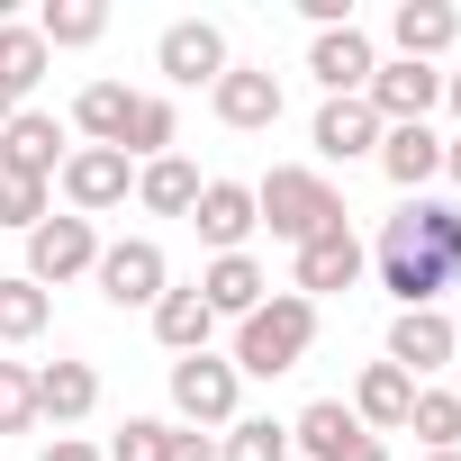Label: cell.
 Returning a JSON list of instances; mask_svg holds the SVG:
<instances>
[{
	"mask_svg": "<svg viewBox=\"0 0 461 461\" xmlns=\"http://www.w3.org/2000/svg\"><path fill=\"white\" fill-rule=\"evenodd\" d=\"M389 37H398L407 64H434V55L461 37V10H452V0H407V10L389 19Z\"/></svg>",
	"mask_w": 461,
	"mask_h": 461,
	"instance_id": "cell-19",
	"label": "cell"
},
{
	"mask_svg": "<svg viewBox=\"0 0 461 461\" xmlns=\"http://www.w3.org/2000/svg\"><path fill=\"white\" fill-rule=\"evenodd\" d=\"M0 226H28V236H37V226H46V181H10V172H0Z\"/></svg>",
	"mask_w": 461,
	"mask_h": 461,
	"instance_id": "cell-33",
	"label": "cell"
},
{
	"mask_svg": "<svg viewBox=\"0 0 461 461\" xmlns=\"http://www.w3.org/2000/svg\"><path fill=\"white\" fill-rule=\"evenodd\" d=\"M10 118H19V100H10V91H0V127H10Z\"/></svg>",
	"mask_w": 461,
	"mask_h": 461,
	"instance_id": "cell-40",
	"label": "cell"
},
{
	"mask_svg": "<svg viewBox=\"0 0 461 461\" xmlns=\"http://www.w3.org/2000/svg\"><path fill=\"white\" fill-rule=\"evenodd\" d=\"M100 28H109V10H100V0H46V19H37L46 55H55V46H91Z\"/></svg>",
	"mask_w": 461,
	"mask_h": 461,
	"instance_id": "cell-28",
	"label": "cell"
},
{
	"mask_svg": "<svg viewBox=\"0 0 461 461\" xmlns=\"http://www.w3.org/2000/svg\"><path fill=\"white\" fill-rule=\"evenodd\" d=\"M452 344H461V317H452Z\"/></svg>",
	"mask_w": 461,
	"mask_h": 461,
	"instance_id": "cell-42",
	"label": "cell"
},
{
	"mask_svg": "<svg viewBox=\"0 0 461 461\" xmlns=\"http://www.w3.org/2000/svg\"><path fill=\"white\" fill-rule=\"evenodd\" d=\"M55 163H64V127L46 109H19L10 127H0V172H10V181H46Z\"/></svg>",
	"mask_w": 461,
	"mask_h": 461,
	"instance_id": "cell-10",
	"label": "cell"
},
{
	"mask_svg": "<svg viewBox=\"0 0 461 461\" xmlns=\"http://www.w3.org/2000/svg\"><path fill=\"white\" fill-rule=\"evenodd\" d=\"M407 425H416V443H434V452H452V443H461V398H443V389H416V407H407Z\"/></svg>",
	"mask_w": 461,
	"mask_h": 461,
	"instance_id": "cell-30",
	"label": "cell"
},
{
	"mask_svg": "<svg viewBox=\"0 0 461 461\" xmlns=\"http://www.w3.org/2000/svg\"><path fill=\"white\" fill-rule=\"evenodd\" d=\"M407 407H416V380H407L398 362H371V371H362V389H353L362 434H398V425H407Z\"/></svg>",
	"mask_w": 461,
	"mask_h": 461,
	"instance_id": "cell-16",
	"label": "cell"
},
{
	"mask_svg": "<svg viewBox=\"0 0 461 461\" xmlns=\"http://www.w3.org/2000/svg\"><path fill=\"white\" fill-rule=\"evenodd\" d=\"M308 73H317L335 100H362V91H371V73H380V55H371V37H362V28H326V37L308 46Z\"/></svg>",
	"mask_w": 461,
	"mask_h": 461,
	"instance_id": "cell-9",
	"label": "cell"
},
{
	"mask_svg": "<svg viewBox=\"0 0 461 461\" xmlns=\"http://www.w3.org/2000/svg\"><path fill=\"white\" fill-rule=\"evenodd\" d=\"M254 217L272 226L281 245H308V236H326V226H344V199H335V181H326V172L281 163V172L254 190Z\"/></svg>",
	"mask_w": 461,
	"mask_h": 461,
	"instance_id": "cell-3",
	"label": "cell"
},
{
	"mask_svg": "<svg viewBox=\"0 0 461 461\" xmlns=\"http://www.w3.org/2000/svg\"><path fill=\"white\" fill-rule=\"evenodd\" d=\"M127 154L118 145H82V154H64V199H73V217H100V208H118L127 199Z\"/></svg>",
	"mask_w": 461,
	"mask_h": 461,
	"instance_id": "cell-8",
	"label": "cell"
},
{
	"mask_svg": "<svg viewBox=\"0 0 461 461\" xmlns=\"http://www.w3.org/2000/svg\"><path fill=\"white\" fill-rule=\"evenodd\" d=\"M91 407H100V371H91V362H46V371H37V416L82 425Z\"/></svg>",
	"mask_w": 461,
	"mask_h": 461,
	"instance_id": "cell-21",
	"label": "cell"
},
{
	"mask_svg": "<svg viewBox=\"0 0 461 461\" xmlns=\"http://www.w3.org/2000/svg\"><path fill=\"white\" fill-rule=\"evenodd\" d=\"M163 461H217V443H208L199 425H172V434H163Z\"/></svg>",
	"mask_w": 461,
	"mask_h": 461,
	"instance_id": "cell-35",
	"label": "cell"
},
{
	"mask_svg": "<svg viewBox=\"0 0 461 461\" xmlns=\"http://www.w3.org/2000/svg\"><path fill=\"white\" fill-rule=\"evenodd\" d=\"M461 344H452V317H434V308H398V326H389V362L416 380V371H443Z\"/></svg>",
	"mask_w": 461,
	"mask_h": 461,
	"instance_id": "cell-14",
	"label": "cell"
},
{
	"mask_svg": "<svg viewBox=\"0 0 461 461\" xmlns=\"http://www.w3.org/2000/svg\"><path fill=\"white\" fill-rule=\"evenodd\" d=\"M199 190H208V181H199L181 154H163V163H145V172H136V199H145L154 217H190V208H199Z\"/></svg>",
	"mask_w": 461,
	"mask_h": 461,
	"instance_id": "cell-23",
	"label": "cell"
},
{
	"mask_svg": "<svg viewBox=\"0 0 461 461\" xmlns=\"http://www.w3.org/2000/svg\"><path fill=\"white\" fill-rule=\"evenodd\" d=\"M190 226H199L217 254H245V236H254L263 217H254V190H245V181H208L199 208H190Z\"/></svg>",
	"mask_w": 461,
	"mask_h": 461,
	"instance_id": "cell-13",
	"label": "cell"
},
{
	"mask_svg": "<svg viewBox=\"0 0 461 461\" xmlns=\"http://www.w3.org/2000/svg\"><path fill=\"white\" fill-rule=\"evenodd\" d=\"M28 425H37V371L0 362V434H28Z\"/></svg>",
	"mask_w": 461,
	"mask_h": 461,
	"instance_id": "cell-32",
	"label": "cell"
},
{
	"mask_svg": "<svg viewBox=\"0 0 461 461\" xmlns=\"http://www.w3.org/2000/svg\"><path fill=\"white\" fill-rule=\"evenodd\" d=\"M154 64H163L172 82H217V73H226V28H208V19H172L163 46H154Z\"/></svg>",
	"mask_w": 461,
	"mask_h": 461,
	"instance_id": "cell-11",
	"label": "cell"
},
{
	"mask_svg": "<svg viewBox=\"0 0 461 461\" xmlns=\"http://www.w3.org/2000/svg\"><path fill=\"white\" fill-rule=\"evenodd\" d=\"M37 461H109V452H91V443H73V434H55V443H46Z\"/></svg>",
	"mask_w": 461,
	"mask_h": 461,
	"instance_id": "cell-36",
	"label": "cell"
},
{
	"mask_svg": "<svg viewBox=\"0 0 461 461\" xmlns=\"http://www.w3.org/2000/svg\"><path fill=\"white\" fill-rule=\"evenodd\" d=\"M443 100H452V109H461V73H443Z\"/></svg>",
	"mask_w": 461,
	"mask_h": 461,
	"instance_id": "cell-39",
	"label": "cell"
},
{
	"mask_svg": "<svg viewBox=\"0 0 461 461\" xmlns=\"http://www.w3.org/2000/svg\"><path fill=\"white\" fill-rule=\"evenodd\" d=\"M46 317H55V299L19 272V281H0V344H28V335H46Z\"/></svg>",
	"mask_w": 461,
	"mask_h": 461,
	"instance_id": "cell-26",
	"label": "cell"
},
{
	"mask_svg": "<svg viewBox=\"0 0 461 461\" xmlns=\"http://www.w3.org/2000/svg\"><path fill=\"white\" fill-rule=\"evenodd\" d=\"M208 326H217V317H208L199 290H163V299H154V335H163L172 353H208Z\"/></svg>",
	"mask_w": 461,
	"mask_h": 461,
	"instance_id": "cell-24",
	"label": "cell"
},
{
	"mask_svg": "<svg viewBox=\"0 0 461 461\" xmlns=\"http://www.w3.org/2000/svg\"><path fill=\"white\" fill-rule=\"evenodd\" d=\"M443 172H452V181H461V136H452V145H443Z\"/></svg>",
	"mask_w": 461,
	"mask_h": 461,
	"instance_id": "cell-37",
	"label": "cell"
},
{
	"mask_svg": "<svg viewBox=\"0 0 461 461\" xmlns=\"http://www.w3.org/2000/svg\"><path fill=\"white\" fill-rule=\"evenodd\" d=\"M163 434H172V425L127 416V425H118V443H109V461H163Z\"/></svg>",
	"mask_w": 461,
	"mask_h": 461,
	"instance_id": "cell-34",
	"label": "cell"
},
{
	"mask_svg": "<svg viewBox=\"0 0 461 461\" xmlns=\"http://www.w3.org/2000/svg\"><path fill=\"white\" fill-rule=\"evenodd\" d=\"M353 461H389V452H380V434H371V443H362V452H353Z\"/></svg>",
	"mask_w": 461,
	"mask_h": 461,
	"instance_id": "cell-38",
	"label": "cell"
},
{
	"mask_svg": "<svg viewBox=\"0 0 461 461\" xmlns=\"http://www.w3.org/2000/svg\"><path fill=\"white\" fill-rule=\"evenodd\" d=\"M217 118L245 127V136L281 127V82H272V73H217Z\"/></svg>",
	"mask_w": 461,
	"mask_h": 461,
	"instance_id": "cell-18",
	"label": "cell"
},
{
	"mask_svg": "<svg viewBox=\"0 0 461 461\" xmlns=\"http://www.w3.org/2000/svg\"><path fill=\"white\" fill-rule=\"evenodd\" d=\"M37 73H46V37H37V28H0V91L19 100Z\"/></svg>",
	"mask_w": 461,
	"mask_h": 461,
	"instance_id": "cell-29",
	"label": "cell"
},
{
	"mask_svg": "<svg viewBox=\"0 0 461 461\" xmlns=\"http://www.w3.org/2000/svg\"><path fill=\"white\" fill-rule=\"evenodd\" d=\"M290 443H299L308 461H353L371 434H362V416H353L344 398H308V407H299V425H290Z\"/></svg>",
	"mask_w": 461,
	"mask_h": 461,
	"instance_id": "cell-12",
	"label": "cell"
},
{
	"mask_svg": "<svg viewBox=\"0 0 461 461\" xmlns=\"http://www.w3.org/2000/svg\"><path fill=\"white\" fill-rule=\"evenodd\" d=\"M217 461H290V425H272V416H245L236 434H226V452Z\"/></svg>",
	"mask_w": 461,
	"mask_h": 461,
	"instance_id": "cell-31",
	"label": "cell"
},
{
	"mask_svg": "<svg viewBox=\"0 0 461 461\" xmlns=\"http://www.w3.org/2000/svg\"><path fill=\"white\" fill-rule=\"evenodd\" d=\"M91 263H100L91 217H46L37 236H28V281H37V290H55V281H73V272H91Z\"/></svg>",
	"mask_w": 461,
	"mask_h": 461,
	"instance_id": "cell-7",
	"label": "cell"
},
{
	"mask_svg": "<svg viewBox=\"0 0 461 461\" xmlns=\"http://www.w3.org/2000/svg\"><path fill=\"white\" fill-rule=\"evenodd\" d=\"M199 299H208V317H254L263 308V263L254 254H217L199 272Z\"/></svg>",
	"mask_w": 461,
	"mask_h": 461,
	"instance_id": "cell-17",
	"label": "cell"
},
{
	"mask_svg": "<svg viewBox=\"0 0 461 461\" xmlns=\"http://www.w3.org/2000/svg\"><path fill=\"white\" fill-rule=\"evenodd\" d=\"M163 145H172V100H145V91H136V100H127V127H118V154H127V163H136V154L163 163Z\"/></svg>",
	"mask_w": 461,
	"mask_h": 461,
	"instance_id": "cell-25",
	"label": "cell"
},
{
	"mask_svg": "<svg viewBox=\"0 0 461 461\" xmlns=\"http://www.w3.org/2000/svg\"><path fill=\"white\" fill-rule=\"evenodd\" d=\"M434 461H461V452H434Z\"/></svg>",
	"mask_w": 461,
	"mask_h": 461,
	"instance_id": "cell-41",
	"label": "cell"
},
{
	"mask_svg": "<svg viewBox=\"0 0 461 461\" xmlns=\"http://www.w3.org/2000/svg\"><path fill=\"white\" fill-rule=\"evenodd\" d=\"M353 281H362V245H353V226H326V236L299 245V299H317V290H353Z\"/></svg>",
	"mask_w": 461,
	"mask_h": 461,
	"instance_id": "cell-15",
	"label": "cell"
},
{
	"mask_svg": "<svg viewBox=\"0 0 461 461\" xmlns=\"http://www.w3.org/2000/svg\"><path fill=\"white\" fill-rule=\"evenodd\" d=\"M434 100H443V73H434V64H407V55H398V64H380V73H371V91H362V109H371L380 127H425V109H434Z\"/></svg>",
	"mask_w": 461,
	"mask_h": 461,
	"instance_id": "cell-4",
	"label": "cell"
},
{
	"mask_svg": "<svg viewBox=\"0 0 461 461\" xmlns=\"http://www.w3.org/2000/svg\"><path fill=\"white\" fill-rule=\"evenodd\" d=\"M380 145V118L362 109V100H326L317 109V154L326 163H353V154H371Z\"/></svg>",
	"mask_w": 461,
	"mask_h": 461,
	"instance_id": "cell-22",
	"label": "cell"
},
{
	"mask_svg": "<svg viewBox=\"0 0 461 461\" xmlns=\"http://www.w3.org/2000/svg\"><path fill=\"white\" fill-rule=\"evenodd\" d=\"M91 272H100V299H109V308H154V299L172 290V281H163V245H145V236L109 245Z\"/></svg>",
	"mask_w": 461,
	"mask_h": 461,
	"instance_id": "cell-6",
	"label": "cell"
},
{
	"mask_svg": "<svg viewBox=\"0 0 461 461\" xmlns=\"http://www.w3.org/2000/svg\"><path fill=\"white\" fill-rule=\"evenodd\" d=\"M308 344H317V299L281 290V299H263L254 317H236V380H245V371H254V380H281V371L308 362Z\"/></svg>",
	"mask_w": 461,
	"mask_h": 461,
	"instance_id": "cell-2",
	"label": "cell"
},
{
	"mask_svg": "<svg viewBox=\"0 0 461 461\" xmlns=\"http://www.w3.org/2000/svg\"><path fill=\"white\" fill-rule=\"evenodd\" d=\"M380 281L398 290V308H434L461 281V208L443 199H407L380 226Z\"/></svg>",
	"mask_w": 461,
	"mask_h": 461,
	"instance_id": "cell-1",
	"label": "cell"
},
{
	"mask_svg": "<svg viewBox=\"0 0 461 461\" xmlns=\"http://www.w3.org/2000/svg\"><path fill=\"white\" fill-rule=\"evenodd\" d=\"M380 172H389L398 190H425V181L443 172V136H434V127H380Z\"/></svg>",
	"mask_w": 461,
	"mask_h": 461,
	"instance_id": "cell-20",
	"label": "cell"
},
{
	"mask_svg": "<svg viewBox=\"0 0 461 461\" xmlns=\"http://www.w3.org/2000/svg\"><path fill=\"white\" fill-rule=\"evenodd\" d=\"M172 407H181L190 425H236V362L181 353V362H172Z\"/></svg>",
	"mask_w": 461,
	"mask_h": 461,
	"instance_id": "cell-5",
	"label": "cell"
},
{
	"mask_svg": "<svg viewBox=\"0 0 461 461\" xmlns=\"http://www.w3.org/2000/svg\"><path fill=\"white\" fill-rule=\"evenodd\" d=\"M127 100H136L127 82H91V91L73 100V127H82L91 145H118V127H127Z\"/></svg>",
	"mask_w": 461,
	"mask_h": 461,
	"instance_id": "cell-27",
	"label": "cell"
}]
</instances>
